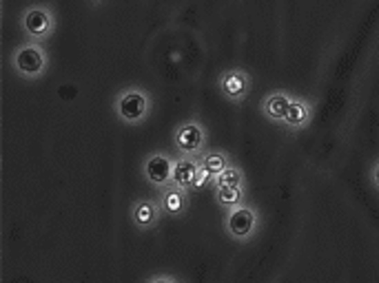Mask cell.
<instances>
[{
    "label": "cell",
    "instance_id": "cell-13",
    "mask_svg": "<svg viewBox=\"0 0 379 283\" xmlns=\"http://www.w3.org/2000/svg\"><path fill=\"white\" fill-rule=\"evenodd\" d=\"M27 29L31 34H42V31L49 29V18L42 12H29L27 16Z\"/></svg>",
    "mask_w": 379,
    "mask_h": 283
},
{
    "label": "cell",
    "instance_id": "cell-10",
    "mask_svg": "<svg viewBox=\"0 0 379 283\" xmlns=\"http://www.w3.org/2000/svg\"><path fill=\"white\" fill-rule=\"evenodd\" d=\"M244 197L242 186H217V202L222 206H237Z\"/></svg>",
    "mask_w": 379,
    "mask_h": 283
},
{
    "label": "cell",
    "instance_id": "cell-7",
    "mask_svg": "<svg viewBox=\"0 0 379 283\" xmlns=\"http://www.w3.org/2000/svg\"><path fill=\"white\" fill-rule=\"evenodd\" d=\"M195 175H197V164L195 162H177L171 169V177L175 180L177 186H191L195 184Z\"/></svg>",
    "mask_w": 379,
    "mask_h": 283
},
{
    "label": "cell",
    "instance_id": "cell-15",
    "mask_svg": "<svg viewBox=\"0 0 379 283\" xmlns=\"http://www.w3.org/2000/svg\"><path fill=\"white\" fill-rule=\"evenodd\" d=\"M166 206H168V211H180V206H182V199H180V195H175V193H171L168 195V199H166Z\"/></svg>",
    "mask_w": 379,
    "mask_h": 283
},
{
    "label": "cell",
    "instance_id": "cell-11",
    "mask_svg": "<svg viewBox=\"0 0 379 283\" xmlns=\"http://www.w3.org/2000/svg\"><path fill=\"white\" fill-rule=\"evenodd\" d=\"M229 166V162H226V157L222 155V153H208L206 157H204V162H202V169H206L211 175H217V173H222L224 169Z\"/></svg>",
    "mask_w": 379,
    "mask_h": 283
},
{
    "label": "cell",
    "instance_id": "cell-3",
    "mask_svg": "<svg viewBox=\"0 0 379 283\" xmlns=\"http://www.w3.org/2000/svg\"><path fill=\"white\" fill-rule=\"evenodd\" d=\"M311 118H313V104L304 98H291L282 124L289 131H300V129H307V124H311Z\"/></svg>",
    "mask_w": 379,
    "mask_h": 283
},
{
    "label": "cell",
    "instance_id": "cell-2",
    "mask_svg": "<svg viewBox=\"0 0 379 283\" xmlns=\"http://www.w3.org/2000/svg\"><path fill=\"white\" fill-rule=\"evenodd\" d=\"M220 89L229 100H244L251 91V76L242 69H231L220 78Z\"/></svg>",
    "mask_w": 379,
    "mask_h": 283
},
{
    "label": "cell",
    "instance_id": "cell-4",
    "mask_svg": "<svg viewBox=\"0 0 379 283\" xmlns=\"http://www.w3.org/2000/svg\"><path fill=\"white\" fill-rule=\"evenodd\" d=\"M289 102H291V96L284 91H275V93H269L262 102V113L266 115V120L275 122V124H282L284 115H286V109H289Z\"/></svg>",
    "mask_w": 379,
    "mask_h": 283
},
{
    "label": "cell",
    "instance_id": "cell-16",
    "mask_svg": "<svg viewBox=\"0 0 379 283\" xmlns=\"http://www.w3.org/2000/svg\"><path fill=\"white\" fill-rule=\"evenodd\" d=\"M371 186L379 193V160L373 164V169H371Z\"/></svg>",
    "mask_w": 379,
    "mask_h": 283
},
{
    "label": "cell",
    "instance_id": "cell-6",
    "mask_svg": "<svg viewBox=\"0 0 379 283\" xmlns=\"http://www.w3.org/2000/svg\"><path fill=\"white\" fill-rule=\"evenodd\" d=\"M144 109H146V102L138 93H129V96H124L120 100V113L126 120H138L144 113Z\"/></svg>",
    "mask_w": 379,
    "mask_h": 283
},
{
    "label": "cell",
    "instance_id": "cell-5",
    "mask_svg": "<svg viewBox=\"0 0 379 283\" xmlns=\"http://www.w3.org/2000/svg\"><path fill=\"white\" fill-rule=\"evenodd\" d=\"M202 129L197 124H186L180 131H177V146L184 151V153H195L200 146H202Z\"/></svg>",
    "mask_w": 379,
    "mask_h": 283
},
{
    "label": "cell",
    "instance_id": "cell-14",
    "mask_svg": "<svg viewBox=\"0 0 379 283\" xmlns=\"http://www.w3.org/2000/svg\"><path fill=\"white\" fill-rule=\"evenodd\" d=\"M135 219H138L140 224H149L151 219H153V208L149 204H142L135 208Z\"/></svg>",
    "mask_w": 379,
    "mask_h": 283
},
{
    "label": "cell",
    "instance_id": "cell-8",
    "mask_svg": "<svg viewBox=\"0 0 379 283\" xmlns=\"http://www.w3.org/2000/svg\"><path fill=\"white\" fill-rule=\"evenodd\" d=\"M146 175H149V180L155 182V184H164L168 177H171V164L164 157H153L146 164Z\"/></svg>",
    "mask_w": 379,
    "mask_h": 283
},
{
    "label": "cell",
    "instance_id": "cell-12",
    "mask_svg": "<svg viewBox=\"0 0 379 283\" xmlns=\"http://www.w3.org/2000/svg\"><path fill=\"white\" fill-rule=\"evenodd\" d=\"M215 186H242V173L233 166H226L222 173L215 175Z\"/></svg>",
    "mask_w": 379,
    "mask_h": 283
},
{
    "label": "cell",
    "instance_id": "cell-9",
    "mask_svg": "<svg viewBox=\"0 0 379 283\" xmlns=\"http://www.w3.org/2000/svg\"><path fill=\"white\" fill-rule=\"evenodd\" d=\"M18 67L25 73H38L42 67V56L38 49H25L18 54Z\"/></svg>",
    "mask_w": 379,
    "mask_h": 283
},
{
    "label": "cell",
    "instance_id": "cell-1",
    "mask_svg": "<svg viewBox=\"0 0 379 283\" xmlns=\"http://www.w3.org/2000/svg\"><path fill=\"white\" fill-rule=\"evenodd\" d=\"M257 213L253 211L251 206H233V211L229 213L226 217V230L229 235L233 239H240V241H246L255 235L257 230Z\"/></svg>",
    "mask_w": 379,
    "mask_h": 283
}]
</instances>
